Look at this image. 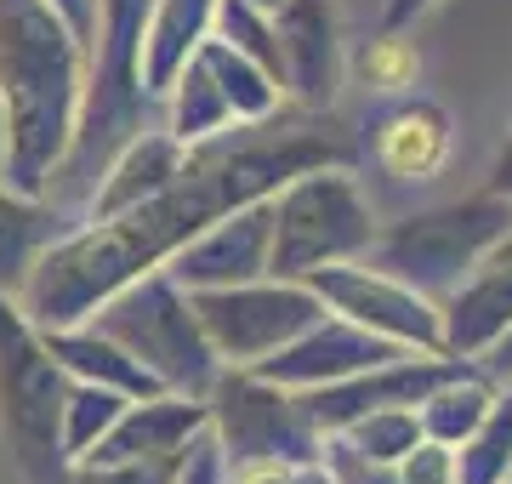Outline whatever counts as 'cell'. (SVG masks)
Returning <instances> with one entry per match:
<instances>
[{
    "label": "cell",
    "mask_w": 512,
    "mask_h": 484,
    "mask_svg": "<svg viewBox=\"0 0 512 484\" xmlns=\"http://www.w3.org/2000/svg\"><path fill=\"white\" fill-rule=\"evenodd\" d=\"M512 473V382H495L490 410L456 445V484H501Z\"/></svg>",
    "instance_id": "obj_25"
},
{
    "label": "cell",
    "mask_w": 512,
    "mask_h": 484,
    "mask_svg": "<svg viewBox=\"0 0 512 484\" xmlns=\"http://www.w3.org/2000/svg\"><path fill=\"white\" fill-rule=\"evenodd\" d=\"M507 234H512V200L484 188L473 200L427 205V211H410L399 223H382L359 262L404 280L427 302H444L478 262L501 251Z\"/></svg>",
    "instance_id": "obj_4"
},
{
    "label": "cell",
    "mask_w": 512,
    "mask_h": 484,
    "mask_svg": "<svg viewBox=\"0 0 512 484\" xmlns=\"http://www.w3.org/2000/svg\"><path fill=\"white\" fill-rule=\"evenodd\" d=\"M183 160H188V149L171 137V131L143 126L131 143H120V154L103 166L92 200H86V211H80V223H103V217H120V211H131V205H143L148 194H160V188L183 171Z\"/></svg>",
    "instance_id": "obj_17"
},
{
    "label": "cell",
    "mask_w": 512,
    "mask_h": 484,
    "mask_svg": "<svg viewBox=\"0 0 512 484\" xmlns=\"http://www.w3.org/2000/svg\"><path fill=\"white\" fill-rule=\"evenodd\" d=\"M120 410H126V393L97 388V382H74V376H69V393H63V422H57L63 456H69V462L92 456V445L114 428V416H120Z\"/></svg>",
    "instance_id": "obj_26"
},
{
    "label": "cell",
    "mask_w": 512,
    "mask_h": 484,
    "mask_svg": "<svg viewBox=\"0 0 512 484\" xmlns=\"http://www.w3.org/2000/svg\"><path fill=\"white\" fill-rule=\"evenodd\" d=\"M0 166H6V97H0Z\"/></svg>",
    "instance_id": "obj_38"
},
{
    "label": "cell",
    "mask_w": 512,
    "mask_h": 484,
    "mask_svg": "<svg viewBox=\"0 0 512 484\" xmlns=\"http://www.w3.org/2000/svg\"><path fill=\"white\" fill-rule=\"evenodd\" d=\"M251 6H262V12H279V0H251Z\"/></svg>",
    "instance_id": "obj_39"
},
{
    "label": "cell",
    "mask_w": 512,
    "mask_h": 484,
    "mask_svg": "<svg viewBox=\"0 0 512 484\" xmlns=\"http://www.w3.org/2000/svg\"><path fill=\"white\" fill-rule=\"evenodd\" d=\"M359 160H365V149L325 114L279 109L274 120L228 126L222 137L188 149L183 171L160 194H148L143 205H131L120 217H103V223L63 228L29 268L18 308L29 314L35 331L80 325L97 302H109L120 285H131L148 268H165L171 251H183L205 223L228 217L234 205L279 194L296 171L313 166L359 171Z\"/></svg>",
    "instance_id": "obj_1"
},
{
    "label": "cell",
    "mask_w": 512,
    "mask_h": 484,
    "mask_svg": "<svg viewBox=\"0 0 512 484\" xmlns=\"http://www.w3.org/2000/svg\"><path fill=\"white\" fill-rule=\"evenodd\" d=\"M370 160L387 171V177H433V171L450 160V114L433 103V97H410L399 109H387L376 126H370Z\"/></svg>",
    "instance_id": "obj_18"
},
{
    "label": "cell",
    "mask_w": 512,
    "mask_h": 484,
    "mask_svg": "<svg viewBox=\"0 0 512 484\" xmlns=\"http://www.w3.org/2000/svg\"><path fill=\"white\" fill-rule=\"evenodd\" d=\"M478 365H484V376H490V382H512V331L495 342L490 354H478Z\"/></svg>",
    "instance_id": "obj_36"
},
{
    "label": "cell",
    "mask_w": 512,
    "mask_h": 484,
    "mask_svg": "<svg viewBox=\"0 0 512 484\" xmlns=\"http://www.w3.org/2000/svg\"><path fill=\"white\" fill-rule=\"evenodd\" d=\"M495 257H512V234H507V240H501V251H495Z\"/></svg>",
    "instance_id": "obj_40"
},
{
    "label": "cell",
    "mask_w": 512,
    "mask_h": 484,
    "mask_svg": "<svg viewBox=\"0 0 512 484\" xmlns=\"http://www.w3.org/2000/svg\"><path fill=\"white\" fill-rule=\"evenodd\" d=\"M205 428H211L205 399L148 393V399H126V410L114 416V428L80 462H154V456H183Z\"/></svg>",
    "instance_id": "obj_15"
},
{
    "label": "cell",
    "mask_w": 512,
    "mask_h": 484,
    "mask_svg": "<svg viewBox=\"0 0 512 484\" xmlns=\"http://www.w3.org/2000/svg\"><path fill=\"white\" fill-rule=\"evenodd\" d=\"M40 336H46V354H52L74 382H97V388H114V393H126V399L165 393L160 382H154V376H148L143 365L114 342V336L97 331L92 319H80V325H57V331H40Z\"/></svg>",
    "instance_id": "obj_19"
},
{
    "label": "cell",
    "mask_w": 512,
    "mask_h": 484,
    "mask_svg": "<svg viewBox=\"0 0 512 484\" xmlns=\"http://www.w3.org/2000/svg\"><path fill=\"white\" fill-rule=\"evenodd\" d=\"M143 23H148V0H97V29L86 40V86H80L74 137L52 188H46V200L69 223L86 211L97 177L120 154V143H131L143 126H154L148 114L160 103L143 92Z\"/></svg>",
    "instance_id": "obj_3"
},
{
    "label": "cell",
    "mask_w": 512,
    "mask_h": 484,
    "mask_svg": "<svg viewBox=\"0 0 512 484\" xmlns=\"http://www.w3.org/2000/svg\"><path fill=\"white\" fill-rule=\"evenodd\" d=\"M205 63V75L217 80L222 103H228V114H234V126H256V120H274L279 109H285V92H279V80L256 63V57L234 52L228 40L205 35L200 52H194Z\"/></svg>",
    "instance_id": "obj_22"
},
{
    "label": "cell",
    "mask_w": 512,
    "mask_h": 484,
    "mask_svg": "<svg viewBox=\"0 0 512 484\" xmlns=\"http://www.w3.org/2000/svg\"><path fill=\"white\" fill-rule=\"evenodd\" d=\"M313 297L325 302V314L353 319L359 331L382 336L393 348L410 354H444L439 348V302H427L421 291H410L404 280L370 268V262H330L308 274Z\"/></svg>",
    "instance_id": "obj_10"
},
{
    "label": "cell",
    "mask_w": 512,
    "mask_h": 484,
    "mask_svg": "<svg viewBox=\"0 0 512 484\" xmlns=\"http://www.w3.org/2000/svg\"><path fill=\"white\" fill-rule=\"evenodd\" d=\"M57 6V18L69 23L80 40H92V29H97V0H52Z\"/></svg>",
    "instance_id": "obj_35"
},
{
    "label": "cell",
    "mask_w": 512,
    "mask_h": 484,
    "mask_svg": "<svg viewBox=\"0 0 512 484\" xmlns=\"http://www.w3.org/2000/svg\"><path fill=\"white\" fill-rule=\"evenodd\" d=\"M279 92L302 114H325L342 92V29L330 0H279L274 12Z\"/></svg>",
    "instance_id": "obj_13"
},
{
    "label": "cell",
    "mask_w": 512,
    "mask_h": 484,
    "mask_svg": "<svg viewBox=\"0 0 512 484\" xmlns=\"http://www.w3.org/2000/svg\"><path fill=\"white\" fill-rule=\"evenodd\" d=\"M211 6L217 0H148L143 23V92L160 103V92L177 80L188 57L211 35Z\"/></svg>",
    "instance_id": "obj_20"
},
{
    "label": "cell",
    "mask_w": 512,
    "mask_h": 484,
    "mask_svg": "<svg viewBox=\"0 0 512 484\" xmlns=\"http://www.w3.org/2000/svg\"><path fill=\"white\" fill-rule=\"evenodd\" d=\"M69 371L46 354V336L29 325L18 297L0 291V439L29 484H63L69 456L57 439Z\"/></svg>",
    "instance_id": "obj_6"
},
{
    "label": "cell",
    "mask_w": 512,
    "mask_h": 484,
    "mask_svg": "<svg viewBox=\"0 0 512 484\" xmlns=\"http://www.w3.org/2000/svg\"><path fill=\"white\" fill-rule=\"evenodd\" d=\"M433 6H439V0H382V35L399 40L404 29H416V23L433 12Z\"/></svg>",
    "instance_id": "obj_34"
},
{
    "label": "cell",
    "mask_w": 512,
    "mask_h": 484,
    "mask_svg": "<svg viewBox=\"0 0 512 484\" xmlns=\"http://www.w3.org/2000/svg\"><path fill=\"white\" fill-rule=\"evenodd\" d=\"M393 473H399V484H456V450L439 439H421L410 456L393 462Z\"/></svg>",
    "instance_id": "obj_31"
},
{
    "label": "cell",
    "mask_w": 512,
    "mask_h": 484,
    "mask_svg": "<svg viewBox=\"0 0 512 484\" xmlns=\"http://www.w3.org/2000/svg\"><path fill=\"white\" fill-rule=\"evenodd\" d=\"M183 456H154V462H69L63 484H171Z\"/></svg>",
    "instance_id": "obj_29"
},
{
    "label": "cell",
    "mask_w": 512,
    "mask_h": 484,
    "mask_svg": "<svg viewBox=\"0 0 512 484\" xmlns=\"http://www.w3.org/2000/svg\"><path fill=\"white\" fill-rule=\"evenodd\" d=\"M103 336H114L137 365H143L165 393H188V399H205L211 382L222 376L217 348L205 342L200 314H194V297L171 280L165 268H148L131 285H120L109 302H97L86 314Z\"/></svg>",
    "instance_id": "obj_5"
},
{
    "label": "cell",
    "mask_w": 512,
    "mask_h": 484,
    "mask_svg": "<svg viewBox=\"0 0 512 484\" xmlns=\"http://www.w3.org/2000/svg\"><path fill=\"white\" fill-rule=\"evenodd\" d=\"M211 410V439H217L222 462H319L325 456V433L308 416L302 393L262 382L256 371L222 365V376L205 393Z\"/></svg>",
    "instance_id": "obj_8"
},
{
    "label": "cell",
    "mask_w": 512,
    "mask_h": 484,
    "mask_svg": "<svg viewBox=\"0 0 512 484\" xmlns=\"http://www.w3.org/2000/svg\"><path fill=\"white\" fill-rule=\"evenodd\" d=\"M171 484H228V462H222L211 428L183 450V462H177V479H171Z\"/></svg>",
    "instance_id": "obj_33"
},
{
    "label": "cell",
    "mask_w": 512,
    "mask_h": 484,
    "mask_svg": "<svg viewBox=\"0 0 512 484\" xmlns=\"http://www.w3.org/2000/svg\"><path fill=\"white\" fill-rule=\"evenodd\" d=\"M268 245H274V194L251 205H234L228 217L205 223L183 251L165 257V274L183 291H217V285H245L268 274Z\"/></svg>",
    "instance_id": "obj_12"
},
{
    "label": "cell",
    "mask_w": 512,
    "mask_h": 484,
    "mask_svg": "<svg viewBox=\"0 0 512 484\" xmlns=\"http://www.w3.org/2000/svg\"><path fill=\"white\" fill-rule=\"evenodd\" d=\"M211 35L228 40L234 52L256 57L268 75L279 80V46H274V12H262L251 0H217L211 6Z\"/></svg>",
    "instance_id": "obj_27"
},
{
    "label": "cell",
    "mask_w": 512,
    "mask_h": 484,
    "mask_svg": "<svg viewBox=\"0 0 512 484\" xmlns=\"http://www.w3.org/2000/svg\"><path fill=\"white\" fill-rule=\"evenodd\" d=\"M63 228H74V223L52 200H29V194L0 183V291H6V297L23 291L29 268H35L40 251H46Z\"/></svg>",
    "instance_id": "obj_21"
},
{
    "label": "cell",
    "mask_w": 512,
    "mask_h": 484,
    "mask_svg": "<svg viewBox=\"0 0 512 484\" xmlns=\"http://www.w3.org/2000/svg\"><path fill=\"white\" fill-rule=\"evenodd\" d=\"M86 40L52 0H0V97H6V166L0 183L46 200L80 114Z\"/></svg>",
    "instance_id": "obj_2"
},
{
    "label": "cell",
    "mask_w": 512,
    "mask_h": 484,
    "mask_svg": "<svg viewBox=\"0 0 512 484\" xmlns=\"http://www.w3.org/2000/svg\"><path fill=\"white\" fill-rule=\"evenodd\" d=\"M342 439H348L359 456L393 467L399 456H410V450L421 445V422H416V410H410V405H393V410H370V416L348 422Z\"/></svg>",
    "instance_id": "obj_28"
},
{
    "label": "cell",
    "mask_w": 512,
    "mask_h": 484,
    "mask_svg": "<svg viewBox=\"0 0 512 484\" xmlns=\"http://www.w3.org/2000/svg\"><path fill=\"white\" fill-rule=\"evenodd\" d=\"M507 331H512V257H484L439 302V348L456 359H478Z\"/></svg>",
    "instance_id": "obj_16"
},
{
    "label": "cell",
    "mask_w": 512,
    "mask_h": 484,
    "mask_svg": "<svg viewBox=\"0 0 512 484\" xmlns=\"http://www.w3.org/2000/svg\"><path fill=\"white\" fill-rule=\"evenodd\" d=\"M325 473H330V484H399L393 467L359 456L342 433H325Z\"/></svg>",
    "instance_id": "obj_30"
},
{
    "label": "cell",
    "mask_w": 512,
    "mask_h": 484,
    "mask_svg": "<svg viewBox=\"0 0 512 484\" xmlns=\"http://www.w3.org/2000/svg\"><path fill=\"white\" fill-rule=\"evenodd\" d=\"M188 297H194L205 342L234 371H251L256 359L279 354L313 319H325V302L313 297L308 280H274V274L245 285H217V291H188Z\"/></svg>",
    "instance_id": "obj_9"
},
{
    "label": "cell",
    "mask_w": 512,
    "mask_h": 484,
    "mask_svg": "<svg viewBox=\"0 0 512 484\" xmlns=\"http://www.w3.org/2000/svg\"><path fill=\"white\" fill-rule=\"evenodd\" d=\"M376 211L348 166H313L296 171L274 194V245L268 274L274 280H308L330 262H359L376 240Z\"/></svg>",
    "instance_id": "obj_7"
},
{
    "label": "cell",
    "mask_w": 512,
    "mask_h": 484,
    "mask_svg": "<svg viewBox=\"0 0 512 484\" xmlns=\"http://www.w3.org/2000/svg\"><path fill=\"white\" fill-rule=\"evenodd\" d=\"M490 194H501V200H512V131H507V143H501V154H495V166H490Z\"/></svg>",
    "instance_id": "obj_37"
},
{
    "label": "cell",
    "mask_w": 512,
    "mask_h": 484,
    "mask_svg": "<svg viewBox=\"0 0 512 484\" xmlns=\"http://www.w3.org/2000/svg\"><path fill=\"white\" fill-rule=\"evenodd\" d=\"M160 126L183 143V149H200V143H211V137H222V131L234 126V114H228V103H222L217 80L205 75L200 57H188L183 69H177V80L160 92Z\"/></svg>",
    "instance_id": "obj_23"
},
{
    "label": "cell",
    "mask_w": 512,
    "mask_h": 484,
    "mask_svg": "<svg viewBox=\"0 0 512 484\" xmlns=\"http://www.w3.org/2000/svg\"><path fill=\"white\" fill-rule=\"evenodd\" d=\"M501 484H512V473H507V479H501Z\"/></svg>",
    "instance_id": "obj_41"
},
{
    "label": "cell",
    "mask_w": 512,
    "mask_h": 484,
    "mask_svg": "<svg viewBox=\"0 0 512 484\" xmlns=\"http://www.w3.org/2000/svg\"><path fill=\"white\" fill-rule=\"evenodd\" d=\"M228 484H330L325 456L319 462H239L228 467Z\"/></svg>",
    "instance_id": "obj_32"
},
{
    "label": "cell",
    "mask_w": 512,
    "mask_h": 484,
    "mask_svg": "<svg viewBox=\"0 0 512 484\" xmlns=\"http://www.w3.org/2000/svg\"><path fill=\"white\" fill-rule=\"evenodd\" d=\"M461 365L473 359H456V354H393L387 365H370L359 376H342V382H325V388H308L302 405L308 416L319 422V433H342L348 422L370 416V410H393V405H410L416 410L427 393L450 382Z\"/></svg>",
    "instance_id": "obj_11"
},
{
    "label": "cell",
    "mask_w": 512,
    "mask_h": 484,
    "mask_svg": "<svg viewBox=\"0 0 512 484\" xmlns=\"http://www.w3.org/2000/svg\"><path fill=\"white\" fill-rule=\"evenodd\" d=\"M490 393H495V382L484 376V365H461L450 382H439V388L427 393L416 405V422H421V439H439V445H450L456 450L467 433L484 422V410H490Z\"/></svg>",
    "instance_id": "obj_24"
},
{
    "label": "cell",
    "mask_w": 512,
    "mask_h": 484,
    "mask_svg": "<svg viewBox=\"0 0 512 484\" xmlns=\"http://www.w3.org/2000/svg\"><path fill=\"white\" fill-rule=\"evenodd\" d=\"M393 354H410V348H393L382 336L359 331L353 319L325 314V319H313L302 336H291L279 354L256 359L251 371L262 376V382L308 393V388H325V382H342V376H359V371H370V365H387Z\"/></svg>",
    "instance_id": "obj_14"
}]
</instances>
